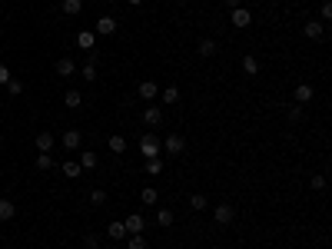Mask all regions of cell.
Masks as SVG:
<instances>
[{
    "instance_id": "34",
    "label": "cell",
    "mask_w": 332,
    "mask_h": 249,
    "mask_svg": "<svg viewBox=\"0 0 332 249\" xmlns=\"http://www.w3.org/2000/svg\"><path fill=\"white\" fill-rule=\"evenodd\" d=\"M309 186H312V189H326V176H312Z\"/></svg>"
},
{
    "instance_id": "19",
    "label": "cell",
    "mask_w": 332,
    "mask_h": 249,
    "mask_svg": "<svg viewBox=\"0 0 332 249\" xmlns=\"http://www.w3.org/2000/svg\"><path fill=\"white\" fill-rule=\"evenodd\" d=\"M196 54L199 57H213V54H216V40H210V37H206V40H199Z\"/></svg>"
},
{
    "instance_id": "27",
    "label": "cell",
    "mask_w": 332,
    "mask_h": 249,
    "mask_svg": "<svg viewBox=\"0 0 332 249\" xmlns=\"http://www.w3.org/2000/svg\"><path fill=\"white\" fill-rule=\"evenodd\" d=\"M146 173L160 176V173H163V160H160V156H156V160H146Z\"/></svg>"
},
{
    "instance_id": "13",
    "label": "cell",
    "mask_w": 332,
    "mask_h": 249,
    "mask_svg": "<svg viewBox=\"0 0 332 249\" xmlns=\"http://www.w3.org/2000/svg\"><path fill=\"white\" fill-rule=\"evenodd\" d=\"M73 73H77V66H73V60H70V57L56 60V76H73Z\"/></svg>"
},
{
    "instance_id": "35",
    "label": "cell",
    "mask_w": 332,
    "mask_h": 249,
    "mask_svg": "<svg viewBox=\"0 0 332 249\" xmlns=\"http://www.w3.org/2000/svg\"><path fill=\"white\" fill-rule=\"evenodd\" d=\"M289 120H292V123H299V120H302V110H299V107H289Z\"/></svg>"
},
{
    "instance_id": "11",
    "label": "cell",
    "mask_w": 332,
    "mask_h": 249,
    "mask_svg": "<svg viewBox=\"0 0 332 249\" xmlns=\"http://www.w3.org/2000/svg\"><path fill=\"white\" fill-rule=\"evenodd\" d=\"M302 30H306V37H309V40H322V33H326V27H322L319 20H309L306 27H302Z\"/></svg>"
},
{
    "instance_id": "33",
    "label": "cell",
    "mask_w": 332,
    "mask_h": 249,
    "mask_svg": "<svg viewBox=\"0 0 332 249\" xmlns=\"http://www.w3.org/2000/svg\"><path fill=\"white\" fill-rule=\"evenodd\" d=\"M90 199H93L97 206H103V203H107V193H103V189H93V193H90Z\"/></svg>"
},
{
    "instance_id": "29",
    "label": "cell",
    "mask_w": 332,
    "mask_h": 249,
    "mask_svg": "<svg viewBox=\"0 0 332 249\" xmlns=\"http://www.w3.org/2000/svg\"><path fill=\"white\" fill-rule=\"evenodd\" d=\"M7 93H10V97H20V93H23V83L10 76V80H7Z\"/></svg>"
},
{
    "instance_id": "36",
    "label": "cell",
    "mask_w": 332,
    "mask_h": 249,
    "mask_svg": "<svg viewBox=\"0 0 332 249\" xmlns=\"http://www.w3.org/2000/svg\"><path fill=\"white\" fill-rule=\"evenodd\" d=\"M319 13H322V20H332V3H322Z\"/></svg>"
},
{
    "instance_id": "40",
    "label": "cell",
    "mask_w": 332,
    "mask_h": 249,
    "mask_svg": "<svg viewBox=\"0 0 332 249\" xmlns=\"http://www.w3.org/2000/svg\"><path fill=\"white\" fill-rule=\"evenodd\" d=\"M126 3H133V7H140V3H143V0H126Z\"/></svg>"
},
{
    "instance_id": "5",
    "label": "cell",
    "mask_w": 332,
    "mask_h": 249,
    "mask_svg": "<svg viewBox=\"0 0 332 249\" xmlns=\"http://www.w3.org/2000/svg\"><path fill=\"white\" fill-rule=\"evenodd\" d=\"M143 123H146V126H160V123H163V110L150 103V107L143 110Z\"/></svg>"
},
{
    "instance_id": "4",
    "label": "cell",
    "mask_w": 332,
    "mask_h": 249,
    "mask_svg": "<svg viewBox=\"0 0 332 249\" xmlns=\"http://www.w3.org/2000/svg\"><path fill=\"white\" fill-rule=\"evenodd\" d=\"M93 33H100V37H113V33H116V20H113V17H100L97 27H93Z\"/></svg>"
},
{
    "instance_id": "38",
    "label": "cell",
    "mask_w": 332,
    "mask_h": 249,
    "mask_svg": "<svg viewBox=\"0 0 332 249\" xmlns=\"http://www.w3.org/2000/svg\"><path fill=\"white\" fill-rule=\"evenodd\" d=\"M7 80H10V70H7V66L0 63V83H7Z\"/></svg>"
},
{
    "instance_id": "37",
    "label": "cell",
    "mask_w": 332,
    "mask_h": 249,
    "mask_svg": "<svg viewBox=\"0 0 332 249\" xmlns=\"http://www.w3.org/2000/svg\"><path fill=\"white\" fill-rule=\"evenodd\" d=\"M83 246H87V249H97V236H93V233H90V236L83 239Z\"/></svg>"
},
{
    "instance_id": "22",
    "label": "cell",
    "mask_w": 332,
    "mask_h": 249,
    "mask_svg": "<svg viewBox=\"0 0 332 249\" xmlns=\"http://www.w3.org/2000/svg\"><path fill=\"white\" fill-rule=\"evenodd\" d=\"M173 219H176V216H173V209H160V213H156V223H160L163 229L173 226Z\"/></svg>"
},
{
    "instance_id": "31",
    "label": "cell",
    "mask_w": 332,
    "mask_h": 249,
    "mask_svg": "<svg viewBox=\"0 0 332 249\" xmlns=\"http://www.w3.org/2000/svg\"><path fill=\"white\" fill-rule=\"evenodd\" d=\"M50 166H54V156H50V153H40V156H37V170H50Z\"/></svg>"
},
{
    "instance_id": "7",
    "label": "cell",
    "mask_w": 332,
    "mask_h": 249,
    "mask_svg": "<svg viewBox=\"0 0 332 249\" xmlns=\"http://www.w3.org/2000/svg\"><path fill=\"white\" fill-rule=\"evenodd\" d=\"M123 226H126V233H143V226H146V219L140 216V213H130V216L123 219Z\"/></svg>"
},
{
    "instance_id": "24",
    "label": "cell",
    "mask_w": 332,
    "mask_h": 249,
    "mask_svg": "<svg viewBox=\"0 0 332 249\" xmlns=\"http://www.w3.org/2000/svg\"><path fill=\"white\" fill-rule=\"evenodd\" d=\"M189 209L203 213V209H206V196H203V193H193V196H189Z\"/></svg>"
},
{
    "instance_id": "6",
    "label": "cell",
    "mask_w": 332,
    "mask_h": 249,
    "mask_svg": "<svg viewBox=\"0 0 332 249\" xmlns=\"http://www.w3.org/2000/svg\"><path fill=\"white\" fill-rule=\"evenodd\" d=\"M249 23H253V13H249V10H243V7H236V10H232V27L246 30Z\"/></svg>"
},
{
    "instance_id": "2",
    "label": "cell",
    "mask_w": 332,
    "mask_h": 249,
    "mask_svg": "<svg viewBox=\"0 0 332 249\" xmlns=\"http://www.w3.org/2000/svg\"><path fill=\"white\" fill-rule=\"evenodd\" d=\"M213 216H216V223H220V226H229L232 219H236V209H232L229 203H220L216 209H213Z\"/></svg>"
},
{
    "instance_id": "21",
    "label": "cell",
    "mask_w": 332,
    "mask_h": 249,
    "mask_svg": "<svg viewBox=\"0 0 332 249\" xmlns=\"http://www.w3.org/2000/svg\"><path fill=\"white\" fill-rule=\"evenodd\" d=\"M13 213H17V209H13V203H10V199H0V223L13 219Z\"/></svg>"
},
{
    "instance_id": "16",
    "label": "cell",
    "mask_w": 332,
    "mask_h": 249,
    "mask_svg": "<svg viewBox=\"0 0 332 249\" xmlns=\"http://www.w3.org/2000/svg\"><path fill=\"white\" fill-rule=\"evenodd\" d=\"M63 103L70 110H77L80 103H83V93H80V90H66V93H63Z\"/></svg>"
},
{
    "instance_id": "23",
    "label": "cell",
    "mask_w": 332,
    "mask_h": 249,
    "mask_svg": "<svg viewBox=\"0 0 332 249\" xmlns=\"http://www.w3.org/2000/svg\"><path fill=\"white\" fill-rule=\"evenodd\" d=\"M126 249H146V239L140 236V233H130V236H126Z\"/></svg>"
},
{
    "instance_id": "30",
    "label": "cell",
    "mask_w": 332,
    "mask_h": 249,
    "mask_svg": "<svg viewBox=\"0 0 332 249\" xmlns=\"http://www.w3.org/2000/svg\"><path fill=\"white\" fill-rule=\"evenodd\" d=\"M80 166H83V170H93V166H97V153H83V156H80Z\"/></svg>"
},
{
    "instance_id": "18",
    "label": "cell",
    "mask_w": 332,
    "mask_h": 249,
    "mask_svg": "<svg viewBox=\"0 0 332 249\" xmlns=\"http://www.w3.org/2000/svg\"><path fill=\"white\" fill-rule=\"evenodd\" d=\"M77 44H80V47H83V50H87V54H90V50H93V44H97V33L83 30V33H80V37H77Z\"/></svg>"
},
{
    "instance_id": "15",
    "label": "cell",
    "mask_w": 332,
    "mask_h": 249,
    "mask_svg": "<svg viewBox=\"0 0 332 249\" xmlns=\"http://www.w3.org/2000/svg\"><path fill=\"white\" fill-rule=\"evenodd\" d=\"M243 73H246V76H256V73H259V60H256L253 54L243 57Z\"/></svg>"
},
{
    "instance_id": "10",
    "label": "cell",
    "mask_w": 332,
    "mask_h": 249,
    "mask_svg": "<svg viewBox=\"0 0 332 249\" xmlns=\"http://www.w3.org/2000/svg\"><path fill=\"white\" fill-rule=\"evenodd\" d=\"M292 100H296L299 107H302V103H309V100H312V87H309V83H299L296 93H292Z\"/></svg>"
},
{
    "instance_id": "39",
    "label": "cell",
    "mask_w": 332,
    "mask_h": 249,
    "mask_svg": "<svg viewBox=\"0 0 332 249\" xmlns=\"http://www.w3.org/2000/svg\"><path fill=\"white\" fill-rule=\"evenodd\" d=\"M226 7H229V10H236V7H239V0H226Z\"/></svg>"
},
{
    "instance_id": "41",
    "label": "cell",
    "mask_w": 332,
    "mask_h": 249,
    "mask_svg": "<svg viewBox=\"0 0 332 249\" xmlns=\"http://www.w3.org/2000/svg\"><path fill=\"white\" fill-rule=\"evenodd\" d=\"M107 249H113V246H107Z\"/></svg>"
},
{
    "instance_id": "8",
    "label": "cell",
    "mask_w": 332,
    "mask_h": 249,
    "mask_svg": "<svg viewBox=\"0 0 332 249\" xmlns=\"http://www.w3.org/2000/svg\"><path fill=\"white\" fill-rule=\"evenodd\" d=\"M107 236H110L113 243H123V239L130 236V233H126V226H123L120 219H116V223H110V226H107Z\"/></svg>"
},
{
    "instance_id": "25",
    "label": "cell",
    "mask_w": 332,
    "mask_h": 249,
    "mask_svg": "<svg viewBox=\"0 0 332 249\" xmlns=\"http://www.w3.org/2000/svg\"><path fill=\"white\" fill-rule=\"evenodd\" d=\"M110 150L113 153H126V140H123L120 133H113V136H110Z\"/></svg>"
},
{
    "instance_id": "28",
    "label": "cell",
    "mask_w": 332,
    "mask_h": 249,
    "mask_svg": "<svg viewBox=\"0 0 332 249\" xmlns=\"http://www.w3.org/2000/svg\"><path fill=\"white\" fill-rule=\"evenodd\" d=\"M163 103H179V87H166L163 90Z\"/></svg>"
},
{
    "instance_id": "12",
    "label": "cell",
    "mask_w": 332,
    "mask_h": 249,
    "mask_svg": "<svg viewBox=\"0 0 332 249\" xmlns=\"http://www.w3.org/2000/svg\"><path fill=\"white\" fill-rule=\"evenodd\" d=\"M140 97L143 100H156L160 97V87H156L153 80H143V83H140Z\"/></svg>"
},
{
    "instance_id": "9",
    "label": "cell",
    "mask_w": 332,
    "mask_h": 249,
    "mask_svg": "<svg viewBox=\"0 0 332 249\" xmlns=\"http://www.w3.org/2000/svg\"><path fill=\"white\" fill-rule=\"evenodd\" d=\"M80 143H83L80 130H66V133H63V146H66L70 153H73V150H80Z\"/></svg>"
},
{
    "instance_id": "3",
    "label": "cell",
    "mask_w": 332,
    "mask_h": 249,
    "mask_svg": "<svg viewBox=\"0 0 332 249\" xmlns=\"http://www.w3.org/2000/svg\"><path fill=\"white\" fill-rule=\"evenodd\" d=\"M163 150L173 153V156H179V153L186 150V140H183V136H176V133H169V136L163 140Z\"/></svg>"
},
{
    "instance_id": "1",
    "label": "cell",
    "mask_w": 332,
    "mask_h": 249,
    "mask_svg": "<svg viewBox=\"0 0 332 249\" xmlns=\"http://www.w3.org/2000/svg\"><path fill=\"white\" fill-rule=\"evenodd\" d=\"M140 153H143V160H156V156L163 153V143L156 140L153 133H143V140H140Z\"/></svg>"
},
{
    "instance_id": "20",
    "label": "cell",
    "mask_w": 332,
    "mask_h": 249,
    "mask_svg": "<svg viewBox=\"0 0 332 249\" xmlns=\"http://www.w3.org/2000/svg\"><path fill=\"white\" fill-rule=\"evenodd\" d=\"M80 10H83V0H63V13L66 17H77Z\"/></svg>"
},
{
    "instance_id": "17",
    "label": "cell",
    "mask_w": 332,
    "mask_h": 249,
    "mask_svg": "<svg viewBox=\"0 0 332 249\" xmlns=\"http://www.w3.org/2000/svg\"><path fill=\"white\" fill-rule=\"evenodd\" d=\"M60 170H63V176H70V180H80V173H83V166H80V163H73V160H66Z\"/></svg>"
},
{
    "instance_id": "32",
    "label": "cell",
    "mask_w": 332,
    "mask_h": 249,
    "mask_svg": "<svg viewBox=\"0 0 332 249\" xmlns=\"http://www.w3.org/2000/svg\"><path fill=\"white\" fill-rule=\"evenodd\" d=\"M80 76L93 83V80H97V63H90V60H87V66H83V73H80Z\"/></svg>"
},
{
    "instance_id": "26",
    "label": "cell",
    "mask_w": 332,
    "mask_h": 249,
    "mask_svg": "<svg viewBox=\"0 0 332 249\" xmlns=\"http://www.w3.org/2000/svg\"><path fill=\"white\" fill-rule=\"evenodd\" d=\"M140 199H143V203H146V206H156V199H160V193H156L153 186H146L143 193H140Z\"/></svg>"
},
{
    "instance_id": "14",
    "label": "cell",
    "mask_w": 332,
    "mask_h": 249,
    "mask_svg": "<svg viewBox=\"0 0 332 249\" xmlns=\"http://www.w3.org/2000/svg\"><path fill=\"white\" fill-rule=\"evenodd\" d=\"M37 150H40V153H50V150H54V136H50V130L37 133Z\"/></svg>"
}]
</instances>
